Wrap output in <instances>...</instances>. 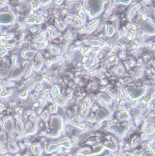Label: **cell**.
<instances>
[{
  "instance_id": "obj_6",
  "label": "cell",
  "mask_w": 155,
  "mask_h": 156,
  "mask_svg": "<svg viewBox=\"0 0 155 156\" xmlns=\"http://www.w3.org/2000/svg\"><path fill=\"white\" fill-rule=\"evenodd\" d=\"M108 128L110 130L115 132L118 135H121L124 133L125 129L120 124L113 123L108 126Z\"/></svg>"
},
{
  "instance_id": "obj_22",
  "label": "cell",
  "mask_w": 155,
  "mask_h": 156,
  "mask_svg": "<svg viewBox=\"0 0 155 156\" xmlns=\"http://www.w3.org/2000/svg\"><path fill=\"white\" fill-rule=\"evenodd\" d=\"M143 156H155V154L152 151H149L146 152Z\"/></svg>"
},
{
  "instance_id": "obj_16",
  "label": "cell",
  "mask_w": 155,
  "mask_h": 156,
  "mask_svg": "<svg viewBox=\"0 0 155 156\" xmlns=\"http://www.w3.org/2000/svg\"><path fill=\"white\" fill-rule=\"evenodd\" d=\"M6 134L5 131H1L0 132V144L4 143L6 142Z\"/></svg>"
},
{
  "instance_id": "obj_20",
  "label": "cell",
  "mask_w": 155,
  "mask_h": 156,
  "mask_svg": "<svg viewBox=\"0 0 155 156\" xmlns=\"http://www.w3.org/2000/svg\"><path fill=\"white\" fill-rule=\"evenodd\" d=\"M41 115L45 119V121H47L49 120L50 115H49V112H48V111L46 110L44 112H43Z\"/></svg>"
},
{
  "instance_id": "obj_25",
  "label": "cell",
  "mask_w": 155,
  "mask_h": 156,
  "mask_svg": "<svg viewBox=\"0 0 155 156\" xmlns=\"http://www.w3.org/2000/svg\"><path fill=\"white\" fill-rule=\"evenodd\" d=\"M96 119L95 115H94L93 113L91 114V115H90V117H89V119L91 121H94Z\"/></svg>"
},
{
  "instance_id": "obj_11",
  "label": "cell",
  "mask_w": 155,
  "mask_h": 156,
  "mask_svg": "<svg viewBox=\"0 0 155 156\" xmlns=\"http://www.w3.org/2000/svg\"><path fill=\"white\" fill-rule=\"evenodd\" d=\"M7 148L11 152H16L18 150V148L14 143L12 142H9L7 143Z\"/></svg>"
},
{
  "instance_id": "obj_7",
  "label": "cell",
  "mask_w": 155,
  "mask_h": 156,
  "mask_svg": "<svg viewBox=\"0 0 155 156\" xmlns=\"http://www.w3.org/2000/svg\"><path fill=\"white\" fill-rule=\"evenodd\" d=\"M5 18L1 20L0 23H9L13 21L15 19L14 15L10 12H0V18Z\"/></svg>"
},
{
  "instance_id": "obj_4",
  "label": "cell",
  "mask_w": 155,
  "mask_h": 156,
  "mask_svg": "<svg viewBox=\"0 0 155 156\" xmlns=\"http://www.w3.org/2000/svg\"><path fill=\"white\" fill-rule=\"evenodd\" d=\"M2 127L4 130L8 133H11L14 129V122L11 117H8L3 122Z\"/></svg>"
},
{
  "instance_id": "obj_26",
  "label": "cell",
  "mask_w": 155,
  "mask_h": 156,
  "mask_svg": "<svg viewBox=\"0 0 155 156\" xmlns=\"http://www.w3.org/2000/svg\"><path fill=\"white\" fill-rule=\"evenodd\" d=\"M35 119H36V115L34 114H32V115H31V116L29 117V120L32 122L34 121Z\"/></svg>"
},
{
  "instance_id": "obj_12",
  "label": "cell",
  "mask_w": 155,
  "mask_h": 156,
  "mask_svg": "<svg viewBox=\"0 0 155 156\" xmlns=\"http://www.w3.org/2000/svg\"><path fill=\"white\" fill-rule=\"evenodd\" d=\"M142 130L146 134H150L154 132V129L151 125L147 123L144 126Z\"/></svg>"
},
{
  "instance_id": "obj_15",
  "label": "cell",
  "mask_w": 155,
  "mask_h": 156,
  "mask_svg": "<svg viewBox=\"0 0 155 156\" xmlns=\"http://www.w3.org/2000/svg\"><path fill=\"white\" fill-rule=\"evenodd\" d=\"M96 118L98 121H101L106 118V117L102 114L101 110H97L96 112Z\"/></svg>"
},
{
  "instance_id": "obj_13",
  "label": "cell",
  "mask_w": 155,
  "mask_h": 156,
  "mask_svg": "<svg viewBox=\"0 0 155 156\" xmlns=\"http://www.w3.org/2000/svg\"><path fill=\"white\" fill-rule=\"evenodd\" d=\"M33 153L34 156H38L41 153V148L39 144H34L32 146Z\"/></svg>"
},
{
  "instance_id": "obj_19",
  "label": "cell",
  "mask_w": 155,
  "mask_h": 156,
  "mask_svg": "<svg viewBox=\"0 0 155 156\" xmlns=\"http://www.w3.org/2000/svg\"><path fill=\"white\" fill-rule=\"evenodd\" d=\"M101 111L102 112V114L105 115L106 117L109 116L112 114L111 111L109 109H106L105 108H102L101 109Z\"/></svg>"
},
{
  "instance_id": "obj_3",
  "label": "cell",
  "mask_w": 155,
  "mask_h": 156,
  "mask_svg": "<svg viewBox=\"0 0 155 156\" xmlns=\"http://www.w3.org/2000/svg\"><path fill=\"white\" fill-rule=\"evenodd\" d=\"M23 64H19L15 67L11 72V77L12 79H16L20 77L25 70Z\"/></svg>"
},
{
  "instance_id": "obj_1",
  "label": "cell",
  "mask_w": 155,
  "mask_h": 156,
  "mask_svg": "<svg viewBox=\"0 0 155 156\" xmlns=\"http://www.w3.org/2000/svg\"><path fill=\"white\" fill-rule=\"evenodd\" d=\"M64 146L67 148H69L71 146V143L68 138H65L61 141H58L56 143H52L47 147L46 152L50 153L59 148L60 146Z\"/></svg>"
},
{
  "instance_id": "obj_29",
  "label": "cell",
  "mask_w": 155,
  "mask_h": 156,
  "mask_svg": "<svg viewBox=\"0 0 155 156\" xmlns=\"http://www.w3.org/2000/svg\"></svg>"
},
{
  "instance_id": "obj_24",
  "label": "cell",
  "mask_w": 155,
  "mask_h": 156,
  "mask_svg": "<svg viewBox=\"0 0 155 156\" xmlns=\"http://www.w3.org/2000/svg\"><path fill=\"white\" fill-rule=\"evenodd\" d=\"M50 110L51 112H55L56 111V106L55 105H54L51 106L50 107Z\"/></svg>"
},
{
  "instance_id": "obj_28",
  "label": "cell",
  "mask_w": 155,
  "mask_h": 156,
  "mask_svg": "<svg viewBox=\"0 0 155 156\" xmlns=\"http://www.w3.org/2000/svg\"><path fill=\"white\" fill-rule=\"evenodd\" d=\"M23 156H31L30 155H28V154H25V155H24Z\"/></svg>"
},
{
  "instance_id": "obj_9",
  "label": "cell",
  "mask_w": 155,
  "mask_h": 156,
  "mask_svg": "<svg viewBox=\"0 0 155 156\" xmlns=\"http://www.w3.org/2000/svg\"><path fill=\"white\" fill-rule=\"evenodd\" d=\"M15 128L17 133L19 134H22L23 133L24 129L23 125L20 120H17L15 122Z\"/></svg>"
},
{
  "instance_id": "obj_10",
  "label": "cell",
  "mask_w": 155,
  "mask_h": 156,
  "mask_svg": "<svg viewBox=\"0 0 155 156\" xmlns=\"http://www.w3.org/2000/svg\"><path fill=\"white\" fill-rule=\"evenodd\" d=\"M54 94H55V98L57 102L59 103L60 105H63L64 104V102H65L64 98L61 97L59 96L58 91H57V89L56 88L54 90Z\"/></svg>"
},
{
  "instance_id": "obj_2",
  "label": "cell",
  "mask_w": 155,
  "mask_h": 156,
  "mask_svg": "<svg viewBox=\"0 0 155 156\" xmlns=\"http://www.w3.org/2000/svg\"><path fill=\"white\" fill-rule=\"evenodd\" d=\"M50 126L51 129L60 131L63 127V123L60 117L58 116H53L51 117Z\"/></svg>"
},
{
  "instance_id": "obj_17",
  "label": "cell",
  "mask_w": 155,
  "mask_h": 156,
  "mask_svg": "<svg viewBox=\"0 0 155 156\" xmlns=\"http://www.w3.org/2000/svg\"><path fill=\"white\" fill-rule=\"evenodd\" d=\"M103 148V145L102 144H98L93 147L92 149L95 153H98L102 151Z\"/></svg>"
},
{
  "instance_id": "obj_8",
  "label": "cell",
  "mask_w": 155,
  "mask_h": 156,
  "mask_svg": "<svg viewBox=\"0 0 155 156\" xmlns=\"http://www.w3.org/2000/svg\"><path fill=\"white\" fill-rule=\"evenodd\" d=\"M104 146L107 148L114 151L117 150L118 148V145L117 143L112 141H106L104 143Z\"/></svg>"
},
{
  "instance_id": "obj_27",
  "label": "cell",
  "mask_w": 155,
  "mask_h": 156,
  "mask_svg": "<svg viewBox=\"0 0 155 156\" xmlns=\"http://www.w3.org/2000/svg\"><path fill=\"white\" fill-rule=\"evenodd\" d=\"M123 156H129V155H128V154H127V153H124V155H123Z\"/></svg>"
},
{
  "instance_id": "obj_21",
  "label": "cell",
  "mask_w": 155,
  "mask_h": 156,
  "mask_svg": "<svg viewBox=\"0 0 155 156\" xmlns=\"http://www.w3.org/2000/svg\"><path fill=\"white\" fill-rule=\"evenodd\" d=\"M59 134V131H56V130H53L51 132V136H53V137H56V136H58Z\"/></svg>"
},
{
  "instance_id": "obj_18",
  "label": "cell",
  "mask_w": 155,
  "mask_h": 156,
  "mask_svg": "<svg viewBox=\"0 0 155 156\" xmlns=\"http://www.w3.org/2000/svg\"><path fill=\"white\" fill-rule=\"evenodd\" d=\"M92 150L90 148H82L80 149L79 152L81 154H83V155H88L91 152Z\"/></svg>"
},
{
  "instance_id": "obj_5",
  "label": "cell",
  "mask_w": 155,
  "mask_h": 156,
  "mask_svg": "<svg viewBox=\"0 0 155 156\" xmlns=\"http://www.w3.org/2000/svg\"><path fill=\"white\" fill-rule=\"evenodd\" d=\"M127 91L134 98L139 97L144 92L143 88L129 87L127 88Z\"/></svg>"
},
{
  "instance_id": "obj_23",
  "label": "cell",
  "mask_w": 155,
  "mask_h": 156,
  "mask_svg": "<svg viewBox=\"0 0 155 156\" xmlns=\"http://www.w3.org/2000/svg\"><path fill=\"white\" fill-rule=\"evenodd\" d=\"M100 98H102V99H104V100L106 101L107 102H109V98L107 97L105 94H101V95H100Z\"/></svg>"
},
{
  "instance_id": "obj_14",
  "label": "cell",
  "mask_w": 155,
  "mask_h": 156,
  "mask_svg": "<svg viewBox=\"0 0 155 156\" xmlns=\"http://www.w3.org/2000/svg\"><path fill=\"white\" fill-rule=\"evenodd\" d=\"M128 118V116L126 112H120L118 115V119L119 120L123 121L127 119Z\"/></svg>"
}]
</instances>
